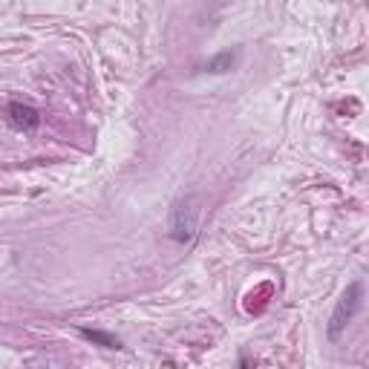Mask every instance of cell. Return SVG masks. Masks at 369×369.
<instances>
[{"label":"cell","instance_id":"1","mask_svg":"<svg viewBox=\"0 0 369 369\" xmlns=\"http://www.w3.org/2000/svg\"><path fill=\"white\" fill-rule=\"evenodd\" d=\"M361 306H364V283H361V280H355V283L346 286V291L341 294V300L335 303V312H332L329 326H326L329 341H337V337L346 332V326L361 312Z\"/></svg>","mask_w":369,"mask_h":369},{"label":"cell","instance_id":"2","mask_svg":"<svg viewBox=\"0 0 369 369\" xmlns=\"http://www.w3.org/2000/svg\"><path fill=\"white\" fill-rule=\"evenodd\" d=\"M197 225H199V202L197 197H185L170 208V237L176 243H190L197 237Z\"/></svg>","mask_w":369,"mask_h":369},{"label":"cell","instance_id":"3","mask_svg":"<svg viewBox=\"0 0 369 369\" xmlns=\"http://www.w3.org/2000/svg\"><path fill=\"white\" fill-rule=\"evenodd\" d=\"M6 115H9V124L14 130H21V133H29V130H35L41 124V113L32 104H23V101H12Z\"/></svg>","mask_w":369,"mask_h":369},{"label":"cell","instance_id":"4","mask_svg":"<svg viewBox=\"0 0 369 369\" xmlns=\"http://www.w3.org/2000/svg\"><path fill=\"white\" fill-rule=\"evenodd\" d=\"M81 332V337H87L90 344H96V346H104V349H122V341L115 335H110V332H101V329H87V326H81L78 329Z\"/></svg>","mask_w":369,"mask_h":369},{"label":"cell","instance_id":"5","mask_svg":"<svg viewBox=\"0 0 369 369\" xmlns=\"http://www.w3.org/2000/svg\"><path fill=\"white\" fill-rule=\"evenodd\" d=\"M234 61H237V55L234 52H219L205 64V72H228L234 67Z\"/></svg>","mask_w":369,"mask_h":369}]
</instances>
